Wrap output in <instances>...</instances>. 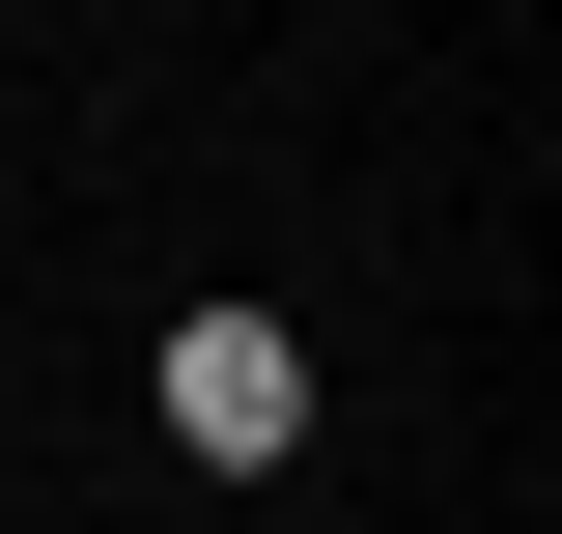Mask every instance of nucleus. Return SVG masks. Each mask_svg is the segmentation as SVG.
<instances>
[{
	"mask_svg": "<svg viewBox=\"0 0 562 534\" xmlns=\"http://www.w3.org/2000/svg\"><path fill=\"white\" fill-rule=\"evenodd\" d=\"M169 450H198V478H281V450H310V366H281V310H169Z\"/></svg>",
	"mask_w": 562,
	"mask_h": 534,
	"instance_id": "nucleus-1",
	"label": "nucleus"
}]
</instances>
